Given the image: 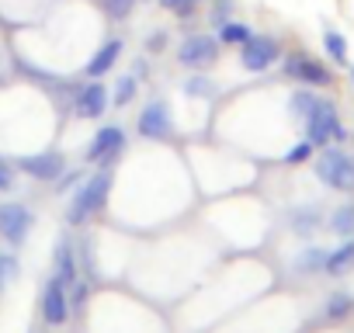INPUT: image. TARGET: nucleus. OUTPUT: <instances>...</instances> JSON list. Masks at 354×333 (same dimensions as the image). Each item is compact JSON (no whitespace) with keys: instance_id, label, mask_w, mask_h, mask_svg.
<instances>
[{"instance_id":"1","label":"nucleus","mask_w":354,"mask_h":333,"mask_svg":"<svg viewBox=\"0 0 354 333\" xmlns=\"http://www.w3.org/2000/svg\"><path fill=\"white\" fill-rule=\"evenodd\" d=\"M316 178L337 191H354V156L344 149H323L316 160Z\"/></svg>"},{"instance_id":"2","label":"nucleus","mask_w":354,"mask_h":333,"mask_svg":"<svg viewBox=\"0 0 354 333\" xmlns=\"http://www.w3.org/2000/svg\"><path fill=\"white\" fill-rule=\"evenodd\" d=\"M108 191H111V174H94L77 195H73V202H70V222L73 226H80L84 219H91L97 209H104V202H108Z\"/></svg>"},{"instance_id":"3","label":"nucleus","mask_w":354,"mask_h":333,"mask_svg":"<svg viewBox=\"0 0 354 333\" xmlns=\"http://www.w3.org/2000/svg\"><path fill=\"white\" fill-rule=\"evenodd\" d=\"M306 132H309V142L313 146H330V142H340L344 139V125L333 111V104L319 101L309 115H306Z\"/></svg>"},{"instance_id":"4","label":"nucleus","mask_w":354,"mask_h":333,"mask_svg":"<svg viewBox=\"0 0 354 333\" xmlns=\"http://www.w3.org/2000/svg\"><path fill=\"white\" fill-rule=\"evenodd\" d=\"M219 56V42L212 35H188L181 53H177V59H181V66L188 70H202V66H212Z\"/></svg>"},{"instance_id":"5","label":"nucleus","mask_w":354,"mask_h":333,"mask_svg":"<svg viewBox=\"0 0 354 333\" xmlns=\"http://www.w3.org/2000/svg\"><path fill=\"white\" fill-rule=\"evenodd\" d=\"M274 59H278V42H274L271 35H250V39L243 42V56H240V63H243L250 73L268 70Z\"/></svg>"},{"instance_id":"6","label":"nucleus","mask_w":354,"mask_h":333,"mask_svg":"<svg viewBox=\"0 0 354 333\" xmlns=\"http://www.w3.org/2000/svg\"><path fill=\"white\" fill-rule=\"evenodd\" d=\"M28 226H32V216H28L25 205H18V202L0 205V236L8 243H21L28 236Z\"/></svg>"},{"instance_id":"7","label":"nucleus","mask_w":354,"mask_h":333,"mask_svg":"<svg viewBox=\"0 0 354 333\" xmlns=\"http://www.w3.org/2000/svg\"><path fill=\"white\" fill-rule=\"evenodd\" d=\"M42 316H46L49 326H59V323H66V316H70L66 285H63L59 278H53V281L46 285V295H42Z\"/></svg>"},{"instance_id":"8","label":"nucleus","mask_w":354,"mask_h":333,"mask_svg":"<svg viewBox=\"0 0 354 333\" xmlns=\"http://www.w3.org/2000/svg\"><path fill=\"white\" fill-rule=\"evenodd\" d=\"M285 70H288V77H295L302 84H313V87H326L330 84V70L323 63H316V59H306V56H288Z\"/></svg>"},{"instance_id":"9","label":"nucleus","mask_w":354,"mask_h":333,"mask_svg":"<svg viewBox=\"0 0 354 333\" xmlns=\"http://www.w3.org/2000/svg\"><path fill=\"white\" fill-rule=\"evenodd\" d=\"M21 171L39 181H56L63 174V156L59 153H42V156H21Z\"/></svg>"},{"instance_id":"10","label":"nucleus","mask_w":354,"mask_h":333,"mask_svg":"<svg viewBox=\"0 0 354 333\" xmlns=\"http://www.w3.org/2000/svg\"><path fill=\"white\" fill-rule=\"evenodd\" d=\"M139 132L146 139H167L170 135V115L163 104H149L142 115H139Z\"/></svg>"},{"instance_id":"11","label":"nucleus","mask_w":354,"mask_h":333,"mask_svg":"<svg viewBox=\"0 0 354 333\" xmlns=\"http://www.w3.org/2000/svg\"><path fill=\"white\" fill-rule=\"evenodd\" d=\"M104 108H108V91L101 84H87L80 91V97H77V115L97 118V115H104Z\"/></svg>"},{"instance_id":"12","label":"nucleus","mask_w":354,"mask_h":333,"mask_svg":"<svg viewBox=\"0 0 354 333\" xmlns=\"http://www.w3.org/2000/svg\"><path fill=\"white\" fill-rule=\"evenodd\" d=\"M115 149H122V129L118 125H108L94 135L91 149H87V160H108Z\"/></svg>"},{"instance_id":"13","label":"nucleus","mask_w":354,"mask_h":333,"mask_svg":"<svg viewBox=\"0 0 354 333\" xmlns=\"http://www.w3.org/2000/svg\"><path fill=\"white\" fill-rule=\"evenodd\" d=\"M118 53H122V42L118 39H111V42H104L97 53H94V59L87 63V77H104L111 66H115V59H118Z\"/></svg>"},{"instance_id":"14","label":"nucleus","mask_w":354,"mask_h":333,"mask_svg":"<svg viewBox=\"0 0 354 333\" xmlns=\"http://www.w3.org/2000/svg\"><path fill=\"white\" fill-rule=\"evenodd\" d=\"M56 278H59L66 288L77 281V264H73V250H70V243H59V247H56Z\"/></svg>"},{"instance_id":"15","label":"nucleus","mask_w":354,"mask_h":333,"mask_svg":"<svg viewBox=\"0 0 354 333\" xmlns=\"http://www.w3.org/2000/svg\"><path fill=\"white\" fill-rule=\"evenodd\" d=\"M330 274H344V271H351L354 267V240L351 243H344L340 250H333L330 257H326V264H323Z\"/></svg>"},{"instance_id":"16","label":"nucleus","mask_w":354,"mask_h":333,"mask_svg":"<svg viewBox=\"0 0 354 333\" xmlns=\"http://www.w3.org/2000/svg\"><path fill=\"white\" fill-rule=\"evenodd\" d=\"M250 35H254V32H250V25H240V21H223V28H219L223 46H243Z\"/></svg>"},{"instance_id":"17","label":"nucleus","mask_w":354,"mask_h":333,"mask_svg":"<svg viewBox=\"0 0 354 333\" xmlns=\"http://www.w3.org/2000/svg\"><path fill=\"white\" fill-rule=\"evenodd\" d=\"M323 46H326V53L333 56V63H347V42H344L340 32H326V35H323Z\"/></svg>"},{"instance_id":"18","label":"nucleus","mask_w":354,"mask_h":333,"mask_svg":"<svg viewBox=\"0 0 354 333\" xmlns=\"http://www.w3.org/2000/svg\"><path fill=\"white\" fill-rule=\"evenodd\" d=\"M330 226H333V233H340V236H351V233H354V205H344V209H337Z\"/></svg>"},{"instance_id":"19","label":"nucleus","mask_w":354,"mask_h":333,"mask_svg":"<svg viewBox=\"0 0 354 333\" xmlns=\"http://www.w3.org/2000/svg\"><path fill=\"white\" fill-rule=\"evenodd\" d=\"M316 104H319V101H316L313 94H306V91H299V94L292 97V111H295L299 118H306V115H309V111H313Z\"/></svg>"},{"instance_id":"20","label":"nucleus","mask_w":354,"mask_h":333,"mask_svg":"<svg viewBox=\"0 0 354 333\" xmlns=\"http://www.w3.org/2000/svg\"><path fill=\"white\" fill-rule=\"evenodd\" d=\"M104 8H108V15H111L115 21H122V18H129V15H132L136 0H104Z\"/></svg>"},{"instance_id":"21","label":"nucleus","mask_w":354,"mask_h":333,"mask_svg":"<svg viewBox=\"0 0 354 333\" xmlns=\"http://www.w3.org/2000/svg\"><path fill=\"white\" fill-rule=\"evenodd\" d=\"M202 4V0H160V8H167V11H174V15H192L195 8Z\"/></svg>"},{"instance_id":"22","label":"nucleus","mask_w":354,"mask_h":333,"mask_svg":"<svg viewBox=\"0 0 354 333\" xmlns=\"http://www.w3.org/2000/svg\"><path fill=\"white\" fill-rule=\"evenodd\" d=\"M351 312V298L347 295H333L330 302H326V316L330 319H340V316H347Z\"/></svg>"},{"instance_id":"23","label":"nucleus","mask_w":354,"mask_h":333,"mask_svg":"<svg viewBox=\"0 0 354 333\" xmlns=\"http://www.w3.org/2000/svg\"><path fill=\"white\" fill-rule=\"evenodd\" d=\"M132 94H136V80L132 77H122L118 80V91H115V104H129Z\"/></svg>"},{"instance_id":"24","label":"nucleus","mask_w":354,"mask_h":333,"mask_svg":"<svg viewBox=\"0 0 354 333\" xmlns=\"http://www.w3.org/2000/svg\"><path fill=\"white\" fill-rule=\"evenodd\" d=\"M326 264V257L319 254V250H309V254H302L299 260H295V267H306V271H316V267H323Z\"/></svg>"},{"instance_id":"25","label":"nucleus","mask_w":354,"mask_h":333,"mask_svg":"<svg viewBox=\"0 0 354 333\" xmlns=\"http://www.w3.org/2000/svg\"><path fill=\"white\" fill-rule=\"evenodd\" d=\"M309 153H313V142H299L295 149H288V163H302V160H309Z\"/></svg>"},{"instance_id":"26","label":"nucleus","mask_w":354,"mask_h":333,"mask_svg":"<svg viewBox=\"0 0 354 333\" xmlns=\"http://www.w3.org/2000/svg\"><path fill=\"white\" fill-rule=\"evenodd\" d=\"M0 274H4V281H11V278L18 274V264H15V257H0Z\"/></svg>"},{"instance_id":"27","label":"nucleus","mask_w":354,"mask_h":333,"mask_svg":"<svg viewBox=\"0 0 354 333\" xmlns=\"http://www.w3.org/2000/svg\"><path fill=\"white\" fill-rule=\"evenodd\" d=\"M185 91H188V94H209V80L195 77V80H188V84H185Z\"/></svg>"},{"instance_id":"28","label":"nucleus","mask_w":354,"mask_h":333,"mask_svg":"<svg viewBox=\"0 0 354 333\" xmlns=\"http://www.w3.org/2000/svg\"><path fill=\"white\" fill-rule=\"evenodd\" d=\"M11 184H15V174H11V166H8L4 160H0V188H4V191H8Z\"/></svg>"},{"instance_id":"29","label":"nucleus","mask_w":354,"mask_h":333,"mask_svg":"<svg viewBox=\"0 0 354 333\" xmlns=\"http://www.w3.org/2000/svg\"><path fill=\"white\" fill-rule=\"evenodd\" d=\"M226 15H230V0H223V4L216 8V15H212V21L219 25V21H226Z\"/></svg>"},{"instance_id":"30","label":"nucleus","mask_w":354,"mask_h":333,"mask_svg":"<svg viewBox=\"0 0 354 333\" xmlns=\"http://www.w3.org/2000/svg\"><path fill=\"white\" fill-rule=\"evenodd\" d=\"M351 77H354V70H351Z\"/></svg>"}]
</instances>
